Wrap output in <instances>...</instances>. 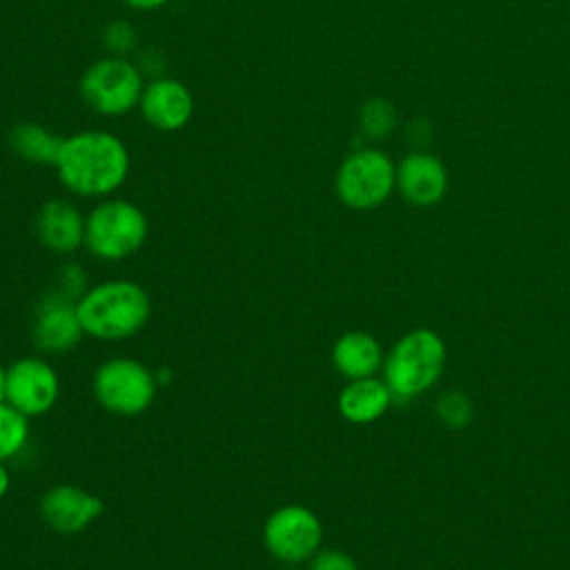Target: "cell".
<instances>
[{"label": "cell", "instance_id": "cell-1", "mask_svg": "<svg viewBox=\"0 0 570 570\" xmlns=\"http://www.w3.org/2000/svg\"><path fill=\"white\" fill-rule=\"evenodd\" d=\"M129 149L111 131L87 129L67 136L56 160L60 183L85 198L114 194L129 174Z\"/></svg>", "mask_w": 570, "mask_h": 570}, {"label": "cell", "instance_id": "cell-2", "mask_svg": "<svg viewBox=\"0 0 570 570\" xmlns=\"http://www.w3.org/2000/svg\"><path fill=\"white\" fill-rule=\"evenodd\" d=\"M82 332L100 341H122L138 334L151 316V298L142 285L114 278L87 287L76 301Z\"/></svg>", "mask_w": 570, "mask_h": 570}, {"label": "cell", "instance_id": "cell-3", "mask_svg": "<svg viewBox=\"0 0 570 570\" xmlns=\"http://www.w3.org/2000/svg\"><path fill=\"white\" fill-rule=\"evenodd\" d=\"M149 223L145 212L125 198L100 200L85 220L87 249L107 263L134 256L147 240Z\"/></svg>", "mask_w": 570, "mask_h": 570}, {"label": "cell", "instance_id": "cell-4", "mask_svg": "<svg viewBox=\"0 0 570 570\" xmlns=\"http://www.w3.org/2000/svg\"><path fill=\"white\" fill-rule=\"evenodd\" d=\"M445 345L430 330L405 334L385 363V385L392 401H407L425 392L443 372Z\"/></svg>", "mask_w": 570, "mask_h": 570}, {"label": "cell", "instance_id": "cell-5", "mask_svg": "<svg viewBox=\"0 0 570 570\" xmlns=\"http://www.w3.org/2000/svg\"><path fill=\"white\" fill-rule=\"evenodd\" d=\"M142 71L125 56H105L80 76L78 91L87 107L100 116H122L142 96Z\"/></svg>", "mask_w": 570, "mask_h": 570}, {"label": "cell", "instance_id": "cell-6", "mask_svg": "<svg viewBox=\"0 0 570 570\" xmlns=\"http://www.w3.org/2000/svg\"><path fill=\"white\" fill-rule=\"evenodd\" d=\"M91 387L107 412L138 416L154 403L158 383L145 363L129 356H111L94 372Z\"/></svg>", "mask_w": 570, "mask_h": 570}, {"label": "cell", "instance_id": "cell-7", "mask_svg": "<svg viewBox=\"0 0 570 570\" xmlns=\"http://www.w3.org/2000/svg\"><path fill=\"white\" fill-rule=\"evenodd\" d=\"M336 196L350 209H374L396 185V167L381 149L365 147L350 154L336 171Z\"/></svg>", "mask_w": 570, "mask_h": 570}, {"label": "cell", "instance_id": "cell-8", "mask_svg": "<svg viewBox=\"0 0 570 570\" xmlns=\"http://www.w3.org/2000/svg\"><path fill=\"white\" fill-rule=\"evenodd\" d=\"M323 541L321 519L301 503L276 508L263 523L267 552L283 563L309 561Z\"/></svg>", "mask_w": 570, "mask_h": 570}, {"label": "cell", "instance_id": "cell-9", "mask_svg": "<svg viewBox=\"0 0 570 570\" xmlns=\"http://www.w3.org/2000/svg\"><path fill=\"white\" fill-rule=\"evenodd\" d=\"M60 396L58 372L40 356H22L7 367V403L24 416L49 412Z\"/></svg>", "mask_w": 570, "mask_h": 570}, {"label": "cell", "instance_id": "cell-10", "mask_svg": "<svg viewBox=\"0 0 570 570\" xmlns=\"http://www.w3.org/2000/svg\"><path fill=\"white\" fill-rule=\"evenodd\" d=\"M33 343L40 352L65 354L71 352L82 338V325L76 298L53 289L45 294L33 314Z\"/></svg>", "mask_w": 570, "mask_h": 570}, {"label": "cell", "instance_id": "cell-11", "mask_svg": "<svg viewBox=\"0 0 570 570\" xmlns=\"http://www.w3.org/2000/svg\"><path fill=\"white\" fill-rule=\"evenodd\" d=\"M102 514V499L73 483L51 485L40 499L42 521L58 534H76Z\"/></svg>", "mask_w": 570, "mask_h": 570}, {"label": "cell", "instance_id": "cell-12", "mask_svg": "<svg viewBox=\"0 0 570 570\" xmlns=\"http://www.w3.org/2000/svg\"><path fill=\"white\" fill-rule=\"evenodd\" d=\"M138 105L147 125L158 131H178L194 116L191 91L180 80L167 76H158L145 85Z\"/></svg>", "mask_w": 570, "mask_h": 570}, {"label": "cell", "instance_id": "cell-13", "mask_svg": "<svg viewBox=\"0 0 570 570\" xmlns=\"http://www.w3.org/2000/svg\"><path fill=\"white\" fill-rule=\"evenodd\" d=\"M85 220L82 212L62 198H51L40 205L36 214V236L38 240L56 252V254H71L80 245H85Z\"/></svg>", "mask_w": 570, "mask_h": 570}, {"label": "cell", "instance_id": "cell-14", "mask_svg": "<svg viewBox=\"0 0 570 570\" xmlns=\"http://www.w3.org/2000/svg\"><path fill=\"white\" fill-rule=\"evenodd\" d=\"M396 187L405 200L419 207L436 205L448 191V174L439 158L414 151L396 167Z\"/></svg>", "mask_w": 570, "mask_h": 570}, {"label": "cell", "instance_id": "cell-15", "mask_svg": "<svg viewBox=\"0 0 570 570\" xmlns=\"http://www.w3.org/2000/svg\"><path fill=\"white\" fill-rule=\"evenodd\" d=\"M392 403V392L383 381L372 376L352 379L338 394V412L356 425H365L385 414Z\"/></svg>", "mask_w": 570, "mask_h": 570}, {"label": "cell", "instance_id": "cell-16", "mask_svg": "<svg viewBox=\"0 0 570 570\" xmlns=\"http://www.w3.org/2000/svg\"><path fill=\"white\" fill-rule=\"evenodd\" d=\"M332 363L345 379L372 376L381 365V347L374 336L361 330L341 334L332 347Z\"/></svg>", "mask_w": 570, "mask_h": 570}, {"label": "cell", "instance_id": "cell-17", "mask_svg": "<svg viewBox=\"0 0 570 570\" xmlns=\"http://www.w3.org/2000/svg\"><path fill=\"white\" fill-rule=\"evenodd\" d=\"M65 138L40 122H16L9 129V147L31 165H56Z\"/></svg>", "mask_w": 570, "mask_h": 570}, {"label": "cell", "instance_id": "cell-18", "mask_svg": "<svg viewBox=\"0 0 570 570\" xmlns=\"http://www.w3.org/2000/svg\"><path fill=\"white\" fill-rule=\"evenodd\" d=\"M29 441V416L7 401L0 403V461H9L22 452Z\"/></svg>", "mask_w": 570, "mask_h": 570}, {"label": "cell", "instance_id": "cell-19", "mask_svg": "<svg viewBox=\"0 0 570 570\" xmlns=\"http://www.w3.org/2000/svg\"><path fill=\"white\" fill-rule=\"evenodd\" d=\"M358 125L367 138L381 140L394 131L396 109L385 98H370L358 111Z\"/></svg>", "mask_w": 570, "mask_h": 570}, {"label": "cell", "instance_id": "cell-20", "mask_svg": "<svg viewBox=\"0 0 570 570\" xmlns=\"http://www.w3.org/2000/svg\"><path fill=\"white\" fill-rule=\"evenodd\" d=\"M436 414L443 425H448L452 430H461V428L470 425L474 410H472V401L468 399V394L452 390L439 399Z\"/></svg>", "mask_w": 570, "mask_h": 570}, {"label": "cell", "instance_id": "cell-21", "mask_svg": "<svg viewBox=\"0 0 570 570\" xmlns=\"http://www.w3.org/2000/svg\"><path fill=\"white\" fill-rule=\"evenodd\" d=\"M102 45L109 56H129L136 47V29L127 20H111L102 29Z\"/></svg>", "mask_w": 570, "mask_h": 570}, {"label": "cell", "instance_id": "cell-22", "mask_svg": "<svg viewBox=\"0 0 570 570\" xmlns=\"http://www.w3.org/2000/svg\"><path fill=\"white\" fill-rule=\"evenodd\" d=\"M56 289L78 301V298L87 292L82 265H78V263H67V265H62L60 272H58V287H56Z\"/></svg>", "mask_w": 570, "mask_h": 570}, {"label": "cell", "instance_id": "cell-23", "mask_svg": "<svg viewBox=\"0 0 570 570\" xmlns=\"http://www.w3.org/2000/svg\"><path fill=\"white\" fill-rule=\"evenodd\" d=\"M307 570H356V563L341 550H321L309 559Z\"/></svg>", "mask_w": 570, "mask_h": 570}, {"label": "cell", "instance_id": "cell-24", "mask_svg": "<svg viewBox=\"0 0 570 570\" xmlns=\"http://www.w3.org/2000/svg\"><path fill=\"white\" fill-rule=\"evenodd\" d=\"M122 2L136 11H154L165 7L169 0H122Z\"/></svg>", "mask_w": 570, "mask_h": 570}, {"label": "cell", "instance_id": "cell-25", "mask_svg": "<svg viewBox=\"0 0 570 570\" xmlns=\"http://www.w3.org/2000/svg\"><path fill=\"white\" fill-rule=\"evenodd\" d=\"M9 485H11V474L4 465V461H0V499L9 492Z\"/></svg>", "mask_w": 570, "mask_h": 570}, {"label": "cell", "instance_id": "cell-26", "mask_svg": "<svg viewBox=\"0 0 570 570\" xmlns=\"http://www.w3.org/2000/svg\"><path fill=\"white\" fill-rule=\"evenodd\" d=\"M7 401V370L0 365V403Z\"/></svg>", "mask_w": 570, "mask_h": 570}]
</instances>
